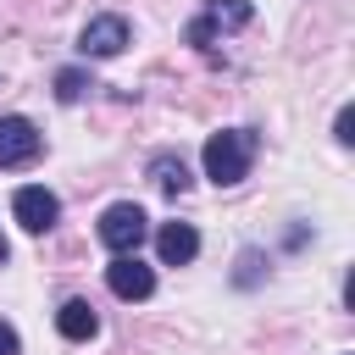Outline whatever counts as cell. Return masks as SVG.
<instances>
[{
  "mask_svg": "<svg viewBox=\"0 0 355 355\" xmlns=\"http://www.w3.org/2000/svg\"><path fill=\"white\" fill-rule=\"evenodd\" d=\"M250 161H255V133L250 128H222L205 139V178L216 189H233L250 178Z\"/></svg>",
  "mask_w": 355,
  "mask_h": 355,
  "instance_id": "obj_1",
  "label": "cell"
},
{
  "mask_svg": "<svg viewBox=\"0 0 355 355\" xmlns=\"http://www.w3.org/2000/svg\"><path fill=\"white\" fill-rule=\"evenodd\" d=\"M144 233H150V216H144L133 200H116V205L100 211V244H105L111 255H133V250L144 244Z\"/></svg>",
  "mask_w": 355,
  "mask_h": 355,
  "instance_id": "obj_2",
  "label": "cell"
},
{
  "mask_svg": "<svg viewBox=\"0 0 355 355\" xmlns=\"http://www.w3.org/2000/svg\"><path fill=\"white\" fill-rule=\"evenodd\" d=\"M11 211H17V222H22L28 233H50L55 216H61V200H55L44 183H28V189L11 194Z\"/></svg>",
  "mask_w": 355,
  "mask_h": 355,
  "instance_id": "obj_3",
  "label": "cell"
},
{
  "mask_svg": "<svg viewBox=\"0 0 355 355\" xmlns=\"http://www.w3.org/2000/svg\"><path fill=\"white\" fill-rule=\"evenodd\" d=\"M39 150H44V139L28 116H0V166H28V161H39Z\"/></svg>",
  "mask_w": 355,
  "mask_h": 355,
  "instance_id": "obj_4",
  "label": "cell"
},
{
  "mask_svg": "<svg viewBox=\"0 0 355 355\" xmlns=\"http://www.w3.org/2000/svg\"><path fill=\"white\" fill-rule=\"evenodd\" d=\"M105 288H111L116 300H150V294H155V272H150L139 255H116V261L105 266Z\"/></svg>",
  "mask_w": 355,
  "mask_h": 355,
  "instance_id": "obj_5",
  "label": "cell"
},
{
  "mask_svg": "<svg viewBox=\"0 0 355 355\" xmlns=\"http://www.w3.org/2000/svg\"><path fill=\"white\" fill-rule=\"evenodd\" d=\"M255 17V6L250 0H211L205 6V17H194L189 22V44H211V33L216 28H244Z\"/></svg>",
  "mask_w": 355,
  "mask_h": 355,
  "instance_id": "obj_6",
  "label": "cell"
},
{
  "mask_svg": "<svg viewBox=\"0 0 355 355\" xmlns=\"http://www.w3.org/2000/svg\"><path fill=\"white\" fill-rule=\"evenodd\" d=\"M128 44V22L122 17H94L83 33H78V50L83 55H116Z\"/></svg>",
  "mask_w": 355,
  "mask_h": 355,
  "instance_id": "obj_7",
  "label": "cell"
},
{
  "mask_svg": "<svg viewBox=\"0 0 355 355\" xmlns=\"http://www.w3.org/2000/svg\"><path fill=\"white\" fill-rule=\"evenodd\" d=\"M155 250H161V261H166V266H189V261L200 255V233H194L189 222H161Z\"/></svg>",
  "mask_w": 355,
  "mask_h": 355,
  "instance_id": "obj_8",
  "label": "cell"
},
{
  "mask_svg": "<svg viewBox=\"0 0 355 355\" xmlns=\"http://www.w3.org/2000/svg\"><path fill=\"white\" fill-rule=\"evenodd\" d=\"M55 333H61V338H72V344H89V338L100 333L94 305H89V300H67V305L55 311Z\"/></svg>",
  "mask_w": 355,
  "mask_h": 355,
  "instance_id": "obj_9",
  "label": "cell"
},
{
  "mask_svg": "<svg viewBox=\"0 0 355 355\" xmlns=\"http://www.w3.org/2000/svg\"><path fill=\"white\" fill-rule=\"evenodd\" d=\"M150 172H155V183H161L166 194H183V189L194 183V178H189V166H183L178 155H155V161H150Z\"/></svg>",
  "mask_w": 355,
  "mask_h": 355,
  "instance_id": "obj_10",
  "label": "cell"
},
{
  "mask_svg": "<svg viewBox=\"0 0 355 355\" xmlns=\"http://www.w3.org/2000/svg\"><path fill=\"white\" fill-rule=\"evenodd\" d=\"M89 89H94V78H89L83 67H61V72H55V100H61V105H72V100H83Z\"/></svg>",
  "mask_w": 355,
  "mask_h": 355,
  "instance_id": "obj_11",
  "label": "cell"
},
{
  "mask_svg": "<svg viewBox=\"0 0 355 355\" xmlns=\"http://www.w3.org/2000/svg\"><path fill=\"white\" fill-rule=\"evenodd\" d=\"M333 139H338V144H355V105H344V111H338V122H333Z\"/></svg>",
  "mask_w": 355,
  "mask_h": 355,
  "instance_id": "obj_12",
  "label": "cell"
},
{
  "mask_svg": "<svg viewBox=\"0 0 355 355\" xmlns=\"http://www.w3.org/2000/svg\"><path fill=\"white\" fill-rule=\"evenodd\" d=\"M17 349H22V344H17V327L0 322V355H17Z\"/></svg>",
  "mask_w": 355,
  "mask_h": 355,
  "instance_id": "obj_13",
  "label": "cell"
},
{
  "mask_svg": "<svg viewBox=\"0 0 355 355\" xmlns=\"http://www.w3.org/2000/svg\"><path fill=\"white\" fill-rule=\"evenodd\" d=\"M6 255H11V250H6V233H0V266H6Z\"/></svg>",
  "mask_w": 355,
  "mask_h": 355,
  "instance_id": "obj_14",
  "label": "cell"
}]
</instances>
